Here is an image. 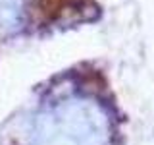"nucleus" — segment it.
<instances>
[{"label": "nucleus", "mask_w": 154, "mask_h": 145, "mask_svg": "<svg viewBox=\"0 0 154 145\" xmlns=\"http://www.w3.org/2000/svg\"><path fill=\"white\" fill-rule=\"evenodd\" d=\"M46 145H106L104 118L87 101H66L48 116Z\"/></svg>", "instance_id": "nucleus-1"}, {"label": "nucleus", "mask_w": 154, "mask_h": 145, "mask_svg": "<svg viewBox=\"0 0 154 145\" xmlns=\"http://www.w3.org/2000/svg\"><path fill=\"white\" fill-rule=\"evenodd\" d=\"M21 0H0V23L2 25H14L17 21Z\"/></svg>", "instance_id": "nucleus-2"}]
</instances>
